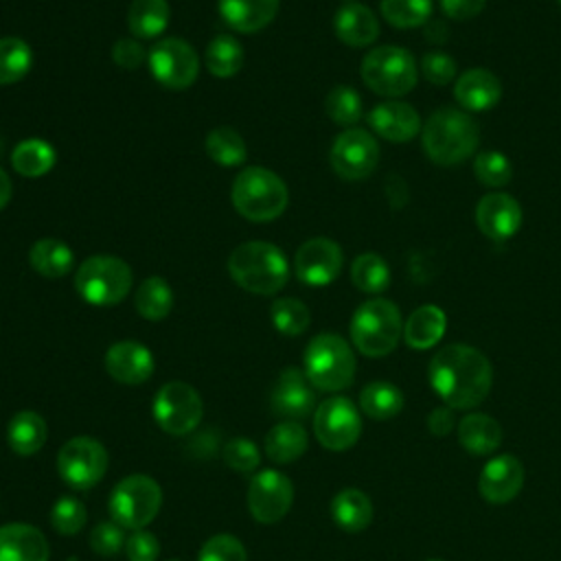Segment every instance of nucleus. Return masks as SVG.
<instances>
[{"mask_svg": "<svg viewBox=\"0 0 561 561\" xmlns=\"http://www.w3.org/2000/svg\"><path fill=\"white\" fill-rule=\"evenodd\" d=\"M230 199L243 219L265 224L285 213L289 191L274 171L265 167H245L232 182Z\"/></svg>", "mask_w": 561, "mask_h": 561, "instance_id": "4", "label": "nucleus"}, {"mask_svg": "<svg viewBox=\"0 0 561 561\" xmlns=\"http://www.w3.org/2000/svg\"><path fill=\"white\" fill-rule=\"evenodd\" d=\"M427 561H443V559H427Z\"/></svg>", "mask_w": 561, "mask_h": 561, "instance_id": "54", "label": "nucleus"}, {"mask_svg": "<svg viewBox=\"0 0 561 561\" xmlns=\"http://www.w3.org/2000/svg\"><path fill=\"white\" fill-rule=\"evenodd\" d=\"M307 445V430L298 421H280L265 434V456L278 465L298 460Z\"/></svg>", "mask_w": 561, "mask_h": 561, "instance_id": "28", "label": "nucleus"}, {"mask_svg": "<svg viewBox=\"0 0 561 561\" xmlns=\"http://www.w3.org/2000/svg\"><path fill=\"white\" fill-rule=\"evenodd\" d=\"M280 0H217L221 20L237 33H256L278 13Z\"/></svg>", "mask_w": 561, "mask_h": 561, "instance_id": "25", "label": "nucleus"}, {"mask_svg": "<svg viewBox=\"0 0 561 561\" xmlns=\"http://www.w3.org/2000/svg\"><path fill=\"white\" fill-rule=\"evenodd\" d=\"M131 267L112 254L88 256L75 272L77 294L94 307H112L125 300L131 289Z\"/></svg>", "mask_w": 561, "mask_h": 561, "instance_id": "7", "label": "nucleus"}, {"mask_svg": "<svg viewBox=\"0 0 561 561\" xmlns=\"http://www.w3.org/2000/svg\"><path fill=\"white\" fill-rule=\"evenodd\" d=\"M105 370L118 383L138 386L153 375V355L136 340H121L107 348Z\"/></svg>", "mask_w": 561, "mask_h": 561, "instance_id": "20", "label": "nucleus"}, {"mask_svg": "<svg viewBox=\"0 0 561 561\" xmlns=\"http://www.w3.org/2000/svg\"><path fill=\"white\" fill-rule=\"evenodd\" d=\"M33 66L31 46L15 35L0 37V85L22 81Z\"/></svg>", "mask_w": 561, "mask_h": 561, "instance_id": "38", "label": "nucleus"}, {"mask_svg": "<svg viewBox=\"0 0 561 561\" xmlns=\"http://www.w3.org/2000/svg\"><path fill=\"white\" fill-rule=\"evenodd\" d=\"M270 405L283 421H302L316 412V392L305 370L289 366L276 377L270 394Z\"/></svg>", "mask_w": 561, "mask_h": 561, "instance_id": "17", "label": "nucleus"}, {"mask_svg": "<svg viewBox=\"0 0 561 561\" xmlns=\"http://www.w3.org/2000/svg\"><path fill=\"white\" fill-rule=\"evenodd\" d=\"M50 550L44 533L31 524L0 526V561H48Z\"/></svg>", "mask_w": 561, "mask_h": 561, "instance_id": "23", "label": "nucleus"}, {"mask_svg": "<svg viewBox=\"0 0 561 561\" xmlns=\"http://www.w3.org/2000/svg\"><path fill=\"white\" fill-rule=\"evenodd\" d=\"M557 2H559V4H561V0H557Z\"/></svg>", "mask_w": 561, "mask_h": 561, "instance_id": "57", "label": "nucleus"}, {"mask_svg": "<svg viewBox=\"0 0 561 561\" xmlns=\"http://www.w3.org/2000/svg\"><path fill=\"white\" fill-rule=\"evenodd\" d=\"M125 552L129 561H156L160 554L158 537L149 530H134L131 537L125 541Z\"/></svg>", "mask_w": 561, "mask_h": 561, "instance_id": "49", "label": "nucleus"}, {"mask_svg": "<svg viewBox=\"0 0 561 561\" xmlns=\"http://www.w3.org/2000/svg\"><path fill=\"white\" fill-rule=\"evenodd\" d=\"M230 278L245 291L272 296L289 278V263L283 250L267 241H245L228 256Z\"/></svg>", "mask_w": 561, "mask_h": 561, "instance_id": "3", "label": "nucleus"}, {"mask_svg": "<svg viewBox=\"0 0 561 561\" xmlns=\"http://www.w3.org/2000/svg\"><path fill=\"white\" fill-rule=\"evenodd\" d=\"M153 421L171 436H184L193 432L202 416L204 403L199 392L184 381H167L153 397Z\"/></svg>", "mask_w": 561, "mask_h": 561, "instance_id": "10", "label": "nucleus"}, {"mask_svg": "<svg viewBox=\"0 0 561 561\" xmlns=\"http://www.w3.org/2000/svg\"><path fill=\"white\" fill-rule=\"evenodd\" d=\"M427 158L438 167H454L473 156L480 142L478 123L460 107H440L430 114L421 129Z\"/></svg>", "mask_w": 561, "mask_h": 561, "instance_id": "2", "label": "nucleus"}, {"mask_svg": "<svg viewBox=\"0 0 561 561\" xmlns=\"http://www.w3.org/2000/svg\"><path fill=\"white\" fill-rule=\"evenodd\" d=\"M447 329V316L436 305H421L416 307L405 324H403V340L410 348L425 351L440 342Z\"/></svg>", "mask_w": 561, "mask_h": 561, "instance_id": "26", "label": "nucleus"}, {"mask_svg": "<svg viewBox=\"0 0 561 561\" xmlns=\"http://www.w3.org/2000/svg\"><path fill=\"white\" fill-rule=\"evenodd\" d=\"M28 263L39 276L61 278L72 270L75 254L64 241L55 237H44L31 245Z\"/></svg>", "mask_w": 561, "mask_h": 561, "instance_id": "31", "label": "nucleus"}, {"mask_svg": "<svg viewBox=\"0 0 561 561\" xmlns=\"http://www.w3.org/2000/svg\"><path fill=\"white\" fill-rule=\"evenodd\" d=\"M57 162V153L50 142L42 138L20 140L11 151V167L24 178H42Z\"/></svg>", "mask_w": 561, "mask_h": 561, "instance_id": "32", "label": "nucleus"}, {"mask_svg": "<svg viewBox=\"0 0 561 561\" xmlns=\"http://www.w3.org/2000/svg\"><path fill=\"white\" fill-rule=\"evenodd\" d=\"M153 79L169 90H184L195 83L199 72V57L195 48L180 37H164L156 42L147 55Z\"/></svg>", "mask_w": 561, "mask_h": 561, "instance_id": "12", "label": "nucleus"}, {"mask_svg": "<svg viewBox=\"0 0 561 561\" xmlns=\"http://www.w3.org/2000/svg\"><path fill=\"white\" fill-rule=\"evenodd\" d=\"M434 9V0H379L383 20L394 28L423 26Z\"/></svg>", "mask_w": 561, "mask_h": 561, "instance_id": "40", "label": "nucleus"}, {"mask_svg": "<svg viewBox=\"0 0 561 561\" xmlns=\"http://www.w3.org/2000/svg\"><path fill=\"white\" fill-rule=\"evenodd\" d=\"M302 370L313 388L337 392L353 383L355 355L342 335L320 333L305 348Z\"/></svg>", "mask_w": 561, "mask_h": 561, "instance_id": "6", "label": "nucleus"}, {"mask_svg": "<svg viewBox=\"0 0 561 561\" xmlns=\"http://www.w3.org/2000/svg\"><path fill=\"white\" fill-rule=\"evenodd\" d=\"M522 206L508 193H486L476 206V224L491 241H506L522 228Z\"/></svg>", "mask_w": 561, "mask_h": 561, "instance_id": "18", "label": "nucleus"}, {"mask_svg": "<svg viewBox=\"0 0 561 561\" xmlns=\"http://www.w3.org/2000/svg\"><path fill=\"white\" fill-rule=\"evenodd\" d=\"M270 318H272V324L276 327L278 333L291 335V337L305 333L309 322H311V313H309L307 305L298 298H291V296L276 298L272 302Z\"/></svg>", "mask_w": 561, "mask_h": 561, "instance_id": "41", "label": "nucleus"}, {"mask_svg": "<svg viewBox=\"0 0 561 561\" xmlns=\"http://www.w3.org/2000/svg\"><path fill=\"white\" fill-rule=\"evenodd\" d=\"M169 561H180V559H169Z\"/></svg>", "mask_w": 561, "mask_h": 561, "instance_id": "55", "label": "nucleus"}, {"mask_svg": "<svg viewBox=\"0 0 561 561\" xmlns=\"http://www.w3.org/2000/svg\"><path fill=\"white\" fill-rule=\"evenodd\" d=\"M48 436L46 421L33 412V410H22L13 414V419L7 425V443L18 456H33L37 454Z\"/></svg>", "mask_w": 561, "mask_h": 561, "instance_id": "29", "label": "nucleus"}, {"mask_svg": "<svg viewBox=\"0 0 561 561\" xmlns=\"http://www.w3.org/2000/svg\"><path fill=\"white\" fill-rule=\"evenodd\" d=\"M294 502V484L278 469H261L248 486V508L259 524L283 519Z\"/></svg>", "mask_w": 561, "mask_h": 561, "instance_id": "15", "label": "nucleus"}, {"mask_svg": "<svg viewBox=\"0 0 561 561\" xmlns=\"http://www.w3.org/2000/svg\"><path fill=\"white\" fill-rule=\"evenodd\" d=\"M243 48L232 35H217L210 39L204 53V64L213 77L230 79L234 77L243 66Z\"/></svg>", "mask_w": 561, "mask_h": 561, "instance_id": "36", "label": "nucleus"}, {"mask_svg": "<svg viewBox=\"0 0 561 561\" xmlns=\"http://www.w3.org/2000/svg\"><path fill=\"white\" fill-rule=\"evenodd\" d=\"M473 175L482 186L502 188L511 182L513 167L502 151L484 149V151H478L473 158Z\"/></svg>", "mask_w": 561, "mask_h": 561, "instance_id": "43", "label": "nucleus"}, {"mask_svg": "<svg viewBox=\"0 0 561 561\" xmlns=\"http://www.w3.org/2000/svg\"><path fill=\"white\" fill-rule=\"evenodd\" d=\"M221 458L230 469H234L239 473H252L261 462L259 447L245 436L230 438L221 449Z\"/></svg>", "mask_w": 561, "mask_h": 561, "instance_id": "45", "label": "nucleus"}, {"mask_svg": "<svg viewBox=\"0 0 561 561\" xmlns=\"http://www.w3.org/2000/svg\"><path fill=\"white\" fill-rule=\"evenodd\" d=\"M197 561H248L243 543L232 535H213L199 550Z\"/></svg>", "mask_w": 561, "mask_h": 561, "instance_id": "46", "label": "nucleus"}, {"mask_svg": "<svg viewBox=\"0 0 561 561\" xmlns=\"http://www.w3.org/2000/svg\"><path fill=\"white\" fill-rule=\"evenodd\" d=\"M169 24L167 0H131L127 11V26L136 39L158 37Z\"/></svg>", "mask_w": 561, "mask_h": 561, "instance_id": "33", "label": "nucleus"}, {"mask_svg": "<svg viewBox=\"0 0 561 561\" xmlns=\"http://www.w3.org/2000/svg\"><path fill=\"white\" fill-rule=\"evenodd\" d=\"M112 59H114L116 66L134 70V68H138L147 59V50L142 48V44L136 37H123V39H118L114 44Z\"/></svg>", "mask_w": 561, "mask_h": 561, "instance_id": "50", "label": "nucleus"}, {"mask_svg": "<svg viewBox=\"0 0 561 561\" xmlns=\"http://www.w3.org/2000/svg\"><path fill=\"white\" fill-rule=\"evenodd\" d=\"M368 125L377 136L390 142H408L419 136L421 116L410 103L388 99L370 110Z\"/></svg>", "mask_w": 561, "mask_h": 561, "instance_id": "21", "label": "nucleus"}, {"mask_svg": "<svg viewBox=\"0 0 561 561\" xmlns=\"http://www.w3.org/2000/svg\"><path fill=\"white\" fill-rule=\"evenodd\" d=\"M324 112L333 123L353 127L362 118L364 105L357 90L351 85H335L324 99Z\"/></svg>", "mask_w": 561, "mask_h": 561, "instance_id": "42", "label": "nucleus"}, {"mask_svg": "<svg viewBox=\"0 0 561 561\" xmlns=\"http://www.w3.org/2000/svg\"><path fill=\"white\" fill-rule=\"evenodd\" d=\"M344 265L342 248L327 237H313L305 241L294 256L296 276L311 287H322L333 283Z\"/></svg>", "mask_w": 561, "mask_h": 561, "instance_id": "16", "label": "nucleus"}, {"mask_svg": "<svg viewBox=\"0 0 561 561\" xmlns=\"http://www.w3.org/2000/svg\"><path fill=\"white\" fill-rule=\"evenodd\" d=\"M333 522L346 533H359L373 522V502L359 489H342L331 502Z\"/></svg>", "mask_w": 561, "mask_h": 561, "instance_id": "30", "label": "nucleus"}, {"mask_svg": "<svg viewBox=\"0 0 561 561\" xmlns=\"http://www.w3.org/2000/svg\"><path fill=\"white\" fill-rule=\"evenodd\" d=\"M524 486V467L511 454H500L491 458L478 480V491L489 504L511 502Z\"/></svg>", "mask_w": 561, "mask_h": 561, "instance_id": "19", "label": "nucleus"}, {"mask_svg": "<svg viewBox=\"0 0 561 561\" xmlns=\"http://www.w3.org/2000/svg\"><path fill=\"white\" fill-rule=\"evenodd\" d=\"M432 390L451 410L480 405L493 386V368L484 353L469 344H447L434 353L427 366Z\"/></svg>", "mask_w": 561, "mask_h": 561, "instance_id": "1", "label": "nucleus"}, {"mask_svg": "<svg viewBox=\"0 0 561 561\" xmlns=\"http://www.w3.org/2000/svg\"><path fill=\"white\" fill-rule=\"evenodd\" d=\"M359 408L375 421H386L403 410V392L390 381H370L359 392Z\"/></svg>", "mask_w": 561, "mask_h": 561, "instance_id": "34", "label": "nucleus"}, {"mask_svg": "<svg viewBox=\"0 0 561 561\" xmlns=\"http://www.w3.org/2000/svg\"><path fill=\"white\" fill-rule=\"evenodd\" d=\"M134 307L145 320H164L173 307L171 285L162 276L145 278L134 294Z\"/></svg>", "mask_w": 561, "mask_h": 561, "instance_id": "35", "label": "nucleus"}, {"mask_svg": "<svg viewBox=\"0 0 561 561\" xmlns=\"http://www.w3.org/2000/svg\"><path fill=\"white\" fill-rule=\"evenodd\" d=\"M329 162L342 180H348V182L364 180L379 164V145L370 131L359 127H348L333 140L329 151Z\"/></svg>", "mask_w": 561, "mask_h": 561, "instance_id": "14", "label": "nucleus"}, {"mask_svg": "<svg viewBox=\"0 0 561 561\" xmlns=\"http://www.w3.org/2000/svg\"><path fill=\"white\" fill-rule=\"evenodd\" d=\"M427 427L434 436H447L454 430V414L451 408H434L427 416Z\"/></svg>", "mask_w": 561, "mask_h": 561, "instance_id": "52", "label": "nucleus"}, {"mask_svg": "<svg viewBox=\"0 0 561 561\" xmlns=\"http://www.w3.org/2000/svg\"><path fill=\"white\" fill-rule=\"evenodd\" d=\"M362 81L379 96H403L419 81L414 55L401 46H377L362 59Z\"/></svg>", "mask_w": 561, "mask_h": 561, "instance_id": "8", "label": "nucleus"}, {"mask_svg": "<svg viewBox=\"0 0 561 561\" xmlns=\"http://www.w3.org/2000/svg\"><path fill=\"white\" fill-rule=\"evenodd\" d=\"M11 193H13V186H11V180H9V173L0 167V210L9 204L11 199Z\"/></svg>", "mask_w": 561, "mask_h": 561, "instance_id": "53", "label": "nucleus"}, {"mask_svg": "<svg viewBox=\"0 0 561 561\" xmlns=\"http://www.w3.org/2000/svg\"><path fill=\"white\" fill-rule=\"evenodd\" d=\"M351 283L364 294H381L390 285V267L377 252H362L351 263Z\"/></svg>", "mask_w": 561, "mask_h": 561, "instance_id": "39", "label": "nucleus"}, {"mask_svg": "<svg viewBox=\"0 0 561 561\" xmlns=\"http://www.w3.org/2000/svg\"><path fill=\"white\" fill-rule=\"evenodd\" d=\"M344 2H353V0H344Z\"/></svg>", "mask_w": 561, "mask_h": 561, "instance_id": "56", "label": "nucleus"}, {"mask_svg": "<svg viewBox=\"0 0 561 561\" xmlns=\"http://www.w3.org/2000/svg\"><path fill=\"white\" fill-rule=\"evenodd\" d=\"M454 96L465 112H486L497 105L502 96L500 79L486 68L465 70L454 85Z\"/></svg>", "mask_w": 561, "mask_h": 561, "instance_id": "22", "label": "nucleus"}, {"mask_svg": "<svg viewBox=\"0 0 561 561\" xmlns=\"http://www.w3.org/2000/svg\"><path fill=\"white\" fill-rule=\"evenodd\" d=\"M421 75L432 85H447L456 79V61L443 50H432L421 57Z\"/></svg>", "mask_w": 561, "mask_h": 561, "instance_id": "47", "label": "nucleus"}, {"mask_svg": "<svg viewBox=\"0 0 561 561\" xmlns=\"http://www.w3.org/2000/svg\"><path fill=\"white\" fill-rule=\"evenodd\" d=\"M206 153L213 162L221 164V167H239L245 162L248 158V149H245V140L241 138V134L232 127H215L206 134L204 140Z\"/></svg>", "mask_w": 561, "mask_h": 561, "instance_id": "37", "label": "nucleus"}, {"mask_svg": "<svg viewBox=\"0 0 561 561\" xmlns=\"http://www.w3.org/2000/svg\"><path fill=\"white\" fill-rule=\"evenodd\" d=\"M313 434L331 451L353 447L362 434V419L355 403L346 397H329L313 412Z\"/></svg>", "mask_w": 561, "mask_h": 561, "instance_id": "13", "label": "nucleus"}, {"mask_svg": "<svg viewBox=\"0 0 561 561\" xmlns=\"http://www.w3.org/2000/svg\"><path fill=\"white\" fill-rule=\"evenodd\" d=\"M160 506L162 489L153 478L145 473H131L123 478L107 500L112 522L131 530L145 528L158 515Z\"/></svg>", "mask_w": 561, "mask_h": 561, "instance_id": "9", "label": "nucleus"}, {"mask_svg": "<svg viewBox=\"0 0 561 561\" xmlns=\"http://www.w3.org/2000/svg\"><path fill=\"white\" fill-rule=\"evenodd\" d=\"M333 31L342 44L351 48H364L379 37V22L366 4L346 2L333 18Z\"/></svg>", "mask_w": 561, "mask_h": 561, "instance_id": "24", "label": "nucleus"}, {"mask_svg": "<svg viewBox=\"0 0 561 561\" xmlns=\"http://www.w3.org/2000/svg\"><path fill=\"white\" fill-rule=\"evenodd\" d=\"M125 541L127 539L123 535V526H118L116 522H101L90 533V548L103 557L116 554L125 546Z\"/></svg>", "mask_w": 561, "mask_h": 561, "instance_id": "48", "label": "nucleus"}, {"mask_svg": "<svg viewBox=\"0 0 561 561\" xmlns=\"http://www.w3.org/2000/svg\"><path fill=\"white\" fill-rule=\"evenodd\" d=\"M458 440L471 456H486L493 454L502 443V427L500 423L484 414L471 412L460 419L458 423Z\"/></svg>", "mask_w": 561, "mask_h": 561, "instance_id": "27", "label": "nucleus"}, {"mask_svg": "<svg viewBox=\"0 0 561 561\" xmlns=\"http://www.w3.org/2000/svg\"><path fill=\"white\" fill-rule=\"evenodd\" d=\"M486 0H440V11L456 22H467L482 13Z\"/></svg>", "mask_w": 561, "mask_h": 561, "instance_id": "51", "label": "nucleus"}, {"mask_svg": "<svg viewBox=\"0 0 561 561\" xmlns=\"http://www.w3.org/2000/svg\"><path fill=\"white\" fill-rule=\"evenodd\" d=\"M403 335L399 307L388 298H370L362 302L351 318L353 346L366 357H383L392 353Z\"/></svg>", "mask_w": 561, "mask_h": 561, "instance_id": "5", "label": "nucleus"}, {"mask_svg": "<svg viewBox=\"0 0 561 561\" xmlns=\"http://www.w3.org/2000/svg\"><path fill=\"white\" fill-rule=\"evenodd\" d=\"M107 471V449L90 436L66 440L57 454L59 478L79 491L92 489Z\"/></svg>", "mask_w": 561, "mask_h": 561, "instance_id": "11", "label": "nucleus"}, {"mask_svg": "<svg viewBox=\"0 0 561 561\" xmlns=\"http://www.w3.org/2000/svg\"><path fill=\"white\" fill-rule=\"evenodd\" d=\"M85 506L75 497H59L50 508V524L59 535H77L85 526Z\"/></svg>", "mask_w": 561, "mask_h": 561, "instance_id": "44", "label": "nucleus"}]
</instances>
